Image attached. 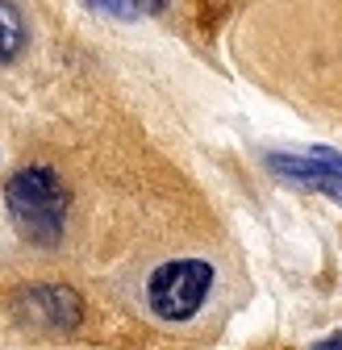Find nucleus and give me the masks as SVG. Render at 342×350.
I'll list each match as a JSON object with an SVG mask.
<instances>
[{
    "label": "nucleus",
    "instance_id": "obj_1",
    "mask_svg": "<svg viewBox=\"0 0 342 350\" xmlns=\"http://www.w3.org/2000/svg\"><path fill=\"white\" fill-rule=\"evenodd\" d=\"M5 208H9V226L17 230L21 242H29V246H59L63 234H67V217H71V192L59 180L55 167L29 163V167L9 175Z\"/></svg>",
    "mask_w": 342,
    "mask_h": 350
},
{
    "label": "nucleus",
    "instance_id": "obj_2",
    "mask_svg": "<svg viewBox=\"0 0 342 350\" xmlns=\"http://www.w3.org/2000/svg\"><path fill=\"white\" fill-rule=\"evenodd\" d=\"M213 280H218V271L209 258H167L146 275V309L167 325H184L205 309Z\"/></svg>",
    "mask_w": 342,
    "mask_h": 350
},
{
    "label": "nucleus",
    "instance_id": "obj_3",
    "mask_svg": "<svg viewBox=\"0 0 342 350\" xmlns=\"http://www.w3.org/2000/svg\"><path fill=\"white\" fill-rule=\"evenodd\" d=\"M17 317L42 334H71L79 325V296L63 284H29L17 296Z\"/></svg>",
    "mask_w": 342,
    "mask_h": 350
},
{
    "label": "nucleus",
    "instance_id": "obj_4",
    "mask_svg": "<svg viewBox=\"0 0 342 350\" xmlns=\"http://www.w3.org/2000/svg\"><path fill=\"white\" fill-rule=\"evenodd\" d=\"M263 163H267V171L280 175V180H288L296 188H309V192H321V196L342 204V175L338 171H326L321 163H313L305 154H276V150L263 154Z\"/></svg>",
    "mask_w": 342,
    "mask_h": 350
},
{
    "label": "nucleus",
    "instance_id": "obj_5",
    "mask_svg": "<svg viewBox=\"0 0 342 350\" xmlns=\"http://www.w3.org/2000/svg\"><path fill=\"white\" fill-rule=\"evenodd\" d=\"M25 42H29L25 13H21L17 5H5V0H0V67H9V63L21 59Z\"/></svg>",
    "mask_w": 342,
    "mask_h": 350
},
{
    "label": "nucleus",
    "instance_id": "obj_6",
    "mask_svg": "<svg viewBox=\"0 0 342 350\" xmlns=\"http://www.w3.org/2000/svg\"><path fill=\"white\" fill-rule=\"evenodd\" d=\"M83 9H92V13H105V17H121V21H138V17L163 13L167 5H163V0H88Z\"/></svg>",
    "mask_w": 342,
    "mask_h": 350
},
{
    "label": "nucleus",
    "instance_id": "obj_7",
    "mask_svg": "<svg viewBox=\"0 0 342 350\" xmlns=\"http://www.w3.org/2000/svg\"><path fill=\"white\" fill-rule=\"evenodd\" d=\"M305 159H313V163H321L326 171H338V175H342V150H334V146H313Z\"/></svg>",
    "mask_w": 342,
    "mask_h": 350
},
{
    "label": "nucleus",
    "instance_id": "obj_8",
    "mask_svg": "<svg viewBox=\"0 0 342 350\" xmlns=\"http://www.w3.org/2000/svg\"><path fill=\"white\" fill-rule=\"evenodd\" d=\"M313 350H342V329H338V334H330V338H321Z\"/></svg>",
    "mask_w": 342,
    "mask_h": 350
}]
</instances>
